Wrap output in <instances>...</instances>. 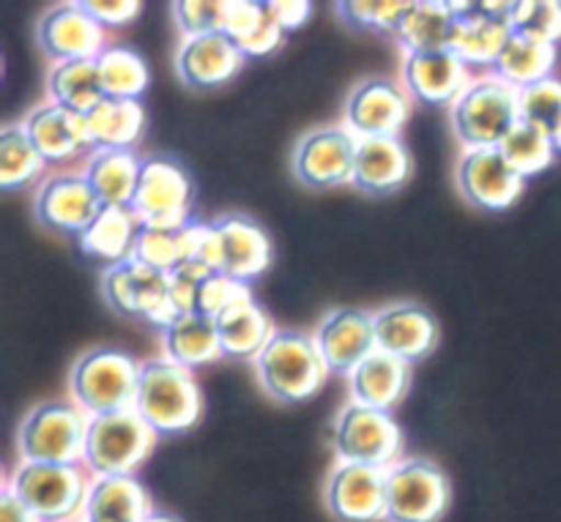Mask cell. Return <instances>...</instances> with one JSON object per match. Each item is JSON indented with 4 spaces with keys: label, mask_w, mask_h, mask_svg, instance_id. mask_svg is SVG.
Returning <instances> with one entry per match:
<instances>
[{
    "label": "cell",
    "mask_w": 561,
    "mask_h": 522,
    "mask_svg": "<svg viewBox=\"0 0 561 522\" xmlns=\"http://www.w3.org/2000/svg\"><path fill=\"white\" fill-rule=\"evenodd\" d=\"M327 507L343 522L387 518V468L337 463L327 479Z\"/></svg>",
    "instance_id": "ac0fdd59"
},
{
    "label": "cell",
    "mask_w": 561,
    "mask_h": 522,
    "mask_svg": "<svg viewBox=\"0 0 561 522\" xmlns=\"http://www.w3.org/2000/svg\"><path fill=\"white\" fill-rule=\"evenodd\" d=\"M316 345L327 361L329 372L351 375L370 353H376L373 315L359 306H340L329 312L316 328Z\"/></svg>",
    "instance_id": "ffe728a7"
},
{
    "label": "cell",
    "mask_w": 561,
    "mask_h": 522,
    "mask_svg": "<svg viewBox=\"0 0 561 522\" xmlns=\"http://www.w3.org/2000/svg\"><path fill=\"white\" fill-rule=\"evenodd\" d=\"M88 129L96 148H131L146 129V109L131 98H104L88 113Z\"/></svg>",
    "instance_id": "e575fe53"
},
{
    "label": "cell",
    "mask_w": 561,
    "mask_h": 522,
    "mask_svg": "<svg viewBox=\"0 0 561 522\" xmlns=\"http://www.w3.org/2000/svg\"><path fill=\"white\" fill-rule=\"evenodd\" d=\"M526 178L510 167L499 148H477L463 151L458 162L460 195L485 211H504L524 192Z\"/></svg>",
    "instance_id": "d6986e66"
},
{
    "label": "cell",
    "mask_w": 561,
    "mask_h": 522,
    "mask_svg": "<svg viewBox=\"0 0 561 522\" xmlns=\"http://www.w3.org/2000/svg\"><path fill=\"white\" fill-rule=\"evenodd\" d=\"M146 522H179L175 518H170V514H162V512H153L151 518H148Z\"/></svg>",
    "instance_id": "816d5d0a"
},
{
    "label": "cell",
    "mask_w": 561,
    "mask_h": 522,
    "mask_svg": "<svg viewBox=\"0 0 561 522\" xmlns=\"http://www.w3.org/2000/svg\"><path fill=\"white\" fill-rule=\"evenodd\" d=\"M400 77L411 98L422 104H438V107L458 102L469 82L474 80L453 49L405 55Z\"/></svg>",
    "instance_id": "7402d4cb"
},
{
    "label": "cell",
    "mask_w": 561,
    "mask_h": 522,
    "mask_svg": "<svg viewBox=\"0 0 561 522\" xmlns=\"http://www.w3.org/2000/svg\"><path fill=\"white\" fill-rule=\"evenodd\" d=\"M91 416L71 399H49L27 410L16 430L20 463L80 465L85 457Z\"/></svg>",
    "instance_id": "7a4b0ae2"
},
{
    "label": "cell",
    "mask_w": 561,
    "mask_h": 522,
    "mask_svg": "<svg viewBox=\"0 0 561 522\" xmlns=\"http://www.w3.org/2000/svg\"><path fill=\"white\" fill-rule=\"evenodd\" d=\"M247 299H252L250 285L239 282V279L228 277V274H211L201 285V293H197V312L217 321L219 315H225V312L233 310L236 304Z\"/></svg>",
    "instance_id": "ee69618b"
},
{
    "label": "cell",
    "mask_w": 561,
    "mask_h": 522,
    "mask_svg": "<svg viewBox=\"0 0 561 522\" xmlns=\"http://www.w3.org/2000/svg\"><path fill=\"white\" fill-rule=\"evenodd\" d=\"M157 432L135 408L91 416L82 465L91 476H135L153 452Z\"/></svg>",
    "instance_id": "52a82bcc"
},
{
    "label": "cell",
    "mask_w": 561,
    "mask_h": 522,
    "mask_svg": "<svg viewBox=\"0 0 561 522\" xmlns=\"http://www.w3.org/2000/svg\"><path fill=\"white\" fill-rule=\"evenodd\" d=\"M69 522H88V520H69Z\"/></svg>",
    "instance_id": "db71d44e"
},
{
    "label": "cell",
    "mask_w": 561,
    "mask_h": 522,
    "mask_svg": "<svg viewBox=\"0 0 561 522\" xmlns=\"http://www.w3.org/2000/svg\"><path fill=\"white\" fill-rule=\"evenodd\" d=\"M510 36H513L510 20L493 16L482 3H469L460 14L449 49L458 55L460 63L469 71L493 74V66L502 58Z\"/></svg>",
    "instance_id": "603a6c76"
},
{
    "label": "cell",
    "mask_w": 561,
    "mask_h": 522,
    "mask_svg": "<svg viewBox=\"0 0 561 522\" xmlns=\"http://www.w3.org/2000/svg\"><path fill=\"white\" fill-rule=\"evenodd\" d=\"M153 509L151 496L135 476H93L88 490V522H146Z\"/></svg>",
    "instance_id": "f1b7e54d"
},
{
    "label": "cell",
    "mask_w": 561,
    "mask_h": 522,
    "mask_svg": "<svg viewBox=\"0 0 561 522\" xmlns=\"http://www.w3.org/2000/svg\"><path fill=\"white\" fill-rule=\"evenodd\" d=\"M409 0H343L337 3V14L345 25L356 31H376L394 36L400 20H403Z\"/></svg>",
    "instance_id": "ab89813d"
},
{
    "label": "cell",
    "mask_w": 561,
    "mask_h": 522,
    "mask_svg": "<svg viewBox=\"0 0 561 522\" xmlns=\"http://www.w3.org/2000/svg\"><path fill=\"white\" fill-rule=\"evenodd\" d=\"M211 268H206L203 263H184V266L175 268L170 274V306L175 310V315H192L197 312V293H201V285L211 277Z\"/></svg>",
    "instance_id": "f6af8a7d"
},
{
    "label": "cell",
    "mask_w": 561,
    "mask_h": 522,
    "mask_svg": "<svg viewBox=\"0 0 561 522\" xmlns=\"http://www.w3.org/2000/svg\"><path fill=\"white\" fill-rule=\"evenodd\" d=\"M91 482V471L82 463H20L5 487L42 522H69L85 520Z\"/></svg>",
    "instance_id": "277c9868"
},
{
    "label": "cell",
    "mask_w": 561,
    "mask_h": 522,
    "mask_svg": "<svg viewBox=\"0 0 561 522\" xmlns=\"http://www.w3.org/2000/svg\"><path fill=\"white\" fill-rule=\"evenodd\" d=\"M559 49L557 44L540 42V38L520 36L513 33L504 47L502 58L493 66V77L504 80L513 88H529L535 82H542L551 77V71L557 69Z\"/></svg>",
    "instance_id": "836d02e7"
},
{
    "label": "cell",
    "mask_w": 561,
    "mask_h": 522,
    "mask_svg": "<svg viewBox=\"0 0 561 522\" xmlns=\"http://www.w3.org/2000/svg\"><path fill=\"white\" fill-rule=\"evenodd\" d=\"M82 9L107 31V27H121L135 20L142 5L137 0H85Z\"/></svg>",
    "instance_id": "7dc6e473"
},
{
    "label": "cell",
    "mask_w": 561,
    "mask_h": 522,
    "mask_svg": "<svg viewBox=\"0 0 561 522\" xmlns=\"http://www.w3.org/2000/svg\"><path fill=\"white\" fill-rule=\"evenodd\" d=\"M173 22L181 38L225 33L228 0H179L173 3Z\"/></svg>",
    "instance_id": "b9f144b4"
},
{
    "label": "cell",
    "mask_w": 561,
    "mask_h": 522,
    "mask_svg": "<svg viewBox=\"0 0 561 522\" xmlns=\"http://www.w3.org/2000/svg\"><path fill=\"white\" fill-rule=\"evenodd\" d=\"M135 410L157 436L192 430L203 414V394L195 372L164 356L142 361Z\"/></svg>",
    "instance_id": "6da1fadb"
},
{
    "label": "cell",
    "mask_w": 561,
    "mask_h": 522,
    "mask_svg": "<svg viewBox=\"0 0 561 522\" xmlns=\"http://www.w3.org/2000/svg\"><path fill=\"white\" fill-rule=\"evenodd\" d=\"M131 213L142 228L184 230L192 219V178L173 159H142Z\"/></svg>",
    "instance_id": "30bf717a"
},
{
    "label": "cell",
    "mask_w": 561,
    "mask_h": 522,
    "mask_svg": "<svg viewBox=\"0 0 561 522\" xmlns=\"http://www.w3.org/2000/svg\"><path fill=\"white\" fill-rule=\"evenodd\" d=\"M47 93L49 102L82 115H88L93 107H99L107 98L104 96L96 58L53 63V69L47 74Z\"/></svg>",
    "instance_id": "d6a6232c"
},
{
    "label": "cell",
    "mask_w": 561,
    "mask_h": 522,
    "mask_svg": "<svg viewBox=\"0 0 561 522\" xmlns=\"http://www.w3.org/2000/svg\"><path fill=\"white\" fill-rule=\"evenodd\" d=\"M411 153L400 137H376V140H359L356 151L354 186L367 195H387L400 189L409 181Z\"/></svg>",
    "instance_id": "4316f807"
},
{
    "label": "cell",
    "mask_w": 561,
    "mask_h": 522,
    "mask_svg": "<svg viewBox=\"0 0 561 522\" xmlns=\"http://www.w3.org/2000/svg\"><path fill=\"white\" fill-rule=\"evenodd\" d=\"M332 443L340 463L392 468L403 460V432L394 416L359 403H348L340 410L334 419Z\"/></svg>",
    "instance_id": "ba28073f"
},
{
    "label": "cell",
    "mask_w": 561,
    "mask_h": 522,
    "mask_svg": "<svg viewBox=\"0 0 561 522\" xmlns=\"http://www.w3.org/2000/svg\"><path fill=\"white\" fill-rule=\"evenodd\" d=\"M82 173L104 208H131L140 184L142 159L131 148H96L85 159Z\"/></svg>",
    "instance_id": "83f0119b"
},
{
    "label": "cell",
    "mask_w": 561,
    "mask_h": 522,
    "mask_svg": "<svg viewBox=\"0 0 561 522\" xmlns=\"http://www.w3.org/2000/svg\"><path fill=\"white\" fill-rule=\"evenodd\" d=\"M137 233H140V222L131 208H102V213L77 241L85 255L96 257L107 266H118L135 255Z\"/></svg>",
    "instance_id": "1f68e13d"
},
{
    "label": "cell",
    "mask_w": 561,
    "mask_h": 522,
    "mask_svg": "<svg viewBox=\"0 0 561 522\" xmlns=\"http://www.w3.org/2000/svg\"><path fill=\"white\" fill-rule=\"evenodd\" d=\"M257 378L277 403H305L316 397L329 378V367L316 337L305 332H277L255 359Z\"/></svg>",
    "instance_id": "3957f363"
},
{
    "label": "cell",
    "mask_w": 561,
    "mask_h": 522,
    "mask_svg": "<svg viewBox=\"0 0 561 522\" xmlns=\"http://www.w3.org/2000/svg\"><path fill=\"white\" fill-rule=\"evenodd\" d=\"M266 3H257V0H228V22H225V36H230L233 42L244 38L247 33L255 31V25L261 22Z\"/></svg>",
    "instance_id": "c3c4849f"
},
{
    "label": "cell",
    "mask_w": 561,
    "mask_h": 522,
    "mask_svg": "<svg viewBox=\"0 0 561 522\" xmlns=\"http://www.w3.org/2000/svg\"><path fill=\"white\" fill-rule=\"evenodd\" d=\"M102 290L107 304L118 315L142 317L162 332L179 317L170 306V274L140 260H126L104 268Z\"/></svg>",
    "instance_id": "8fae6325"
},
{
    "label": "cell",
    "mask_w": 561,
    "mask_h": 522,
    "mask_svg": "<svg viewBox=\"0 0 561 522\" xmlns=\"http://www.w3.org/2000/svg\"><path fill=\"white\" fill-rule=\"evenodd\" d=\"M518 120V88L493 74L474 77L463 96L453 104L455 135L466 151L499 148Z\"/></svg>",
    "instance_id": "8992f818"
},
{
    "label": "cell",
    "mask_w": 561,
    "mask_h": 522,
    "mask_svg": "<svg viewBox=\"0 0 561 522\" xmlns=\"http://www.w3.org/2000/svg\"><path fill=\"white\" fill-rule=\"evenodd\" d=\"M33 208L42 228L80 239L104 206L88 184L85 173H55L38 186Z\"/></svg>",
    "instance_id": "4fadbf2b"
},
{
    "label": "cell",
    "mask_w": 561,
    "mask_h": 522,
    "mask_svg": "<svg viewBox=\"0 0 561 522\" xmlns=\"http://www.w3.org/2000/svg\"><path fill=\"white\" fill-rule=\"evenodd\" d=\"M466 5L469 3H453V0H409L394 38L405 55L449 49Z\"/></svg>",
    "instance_id": "d4e9b609"
},
{
    "label": "cell",
    "mask_w": 561,
    "mask_h": 522,
    "mask_svg": "<svg viewBox=\"0 0 561 522\" xmlns=\"http://www.w3.org/2000/svg\"><path fill=\"white\" fill-rule=\"evenodd\" d=\"M414 98L403 85L392 80H365L354 88L345 104V126L359 140L400 137L409 124Z\"/></svg>",
    "instance_id": "5bb4252c"
},
{
    "label": "cell",
    "mask_w": 561,
    "mask_h": 522,
    "mask_svg": "<svg viewBox=\"0 0 561 522\" xmlns=\"http://www.w3.org/2000/svg\"><path fill=\"white\" fill-rule=\"evenodd\" d=\"M0 522H42L9 487H3V496H0Z\"/></svg>",
    "instance_id": "f907efd6"
},
{
    "label": "cell",
    "mask_w": 561,
    "mask_h": 522,
    "mask_svg": "<svg viewBox=\"0 0 561 522\" xmlns=\"http://www.w3.org/2000/svg\"><path fill=\"white\" fill-rule=\"evenodd\" d=\"M510 27L520 36L540 38V42H561V3L557 0H520L510 11Z\"/></svg>",
    "instance_id": "60d3db41"
},
{
    "label": "cell",
    "mask_w": 561,
    "mask_h": 522,
    "mask_svg": "<svg viewBox=\"0 0 561 522\" xmlns=\"http://www.w3.org/2000/svg\"><path fill=\"white\" fill-rule=\"evenodd\" d=\"M214 228L222 241V274L250 285L272 266V239L250 217L228 213V217H219Z\"/></svg>",
    "instance_id": "cb8c5ba5"
},
{
    "label": "cell",
    "mask_w": 561,
    "mask_h": 522,
    "mask_svg": "<svg viewBox=\"0 0 561 522\" xmlns=\"http://www.w3.org/2000/svg\"><path fill=\"white\" fill-rule=\"evenodd\" d=\"M22 126L47 164H71L96 151L91 129H88V115L66 109L55 102L36 104L25 115Z\"/></svg>",
    "instance_id": "2e32d148"
},
{
    "label": "cell",
    "mask_w": 561,
    "mask_h": 522,
    "mask_svg": "<svg viewBox=\"0 0 561 522\" xmlns=\"http://www.w3.org/2000/svg\"><path fill=\"white\" fill-rule=\"evenodd\" d=\"M217 334L219 345H222V356L255 361L266 350V345L272 343L277 328H274L272 317L255 304V299H247L217 317Z\"/></svg>",
    "instance_id": "4dcf8cb0"
},
{
    "label": "cell",
    "mask_w": 561,
    "mask_h": 522,
    "mask_svg": "<svg viewBox=\"0 0 561 522\" xmlns=\"http://www.w3.org/2000/svg\"><path fill=\"white\" fill-rule=\"evenodd\" d=\"M285 42V31L279 27V22L274 20L272 11H263L261 22L255 25V31L247 33L244 38H239V49L244 53V58H263V55H272L277 53L279 44Z\"/></svg>",
    "instance_id": "bcb514c9"
},
{
    "label": "cell",
    "mask_w": 561,
    "mask_h": 522,
    "mask_svg": "<svg viewBox=\"0 0 561 522\" xmlns=\"http://www.w3.org/2000/svg\"><path fill=\"white\" fill-rule=\"evenodd\" d=\"M376 348L414 367L438 345V321L427 306L414 301L389 304L373 315Z\"/></svg>",
    "instance_id": "e0dca14e"
},
{
    "label": "cell",
    "mask_w": 561,
    "mask_h": 522,
    "mask_svg": "<svg viewBox=\"0 0 561 522\" xmlns=\"http://www.w3.org/2000/svg\"><path fill=\"white\" fill-rule=\"evenodd\" d=\"M453 498L447 474L427 457H403L387 468L389 522H438Z\"/></svg>",
    "instance_id": "9c48e42d"
},
{
    "label": "cell",
    "mask_w": 561,
    "mask_h": 522,
    "mask_svg": "<svg viewBox=\"0 0 561 522\" xmlns=\"http://www.w3.org/2000/svg\"><path fill=\"white\" fill-rule=\"evenodd\" d=\"M38 47L53 63L99 58L107 49V31L82 9V3H58L38 20Z\"/></svg>",
    "instance_id": "9a60e30c"
},
{
    "label": "cell",
    "mask_w": 561,
    "mask_h": 522,
    "mask_svg": "<svg viewBox=\"0 0 561 522\" xmlns=\"http://www.w3.org/2000/svg\"><path fill=\"white\" fill-rule=\"evenodd\" d=\"M266 5L285 33L299 31V27L305 25L312 14V5L307 3V0H272V3H266Z\"/></svg>",
    "instance_id": "681fc988"
},
{
    "label": "cell",
    "mask_w": 561,
    "mask_h": 522,
    "mask_svg": "<svg viewBox=\"0 0 561 522\" xmlns=\"http://www.w3.org/2000/svg\"><path fill=\"white\" fill-rule=\"evenodd\" d=\"M140 364L118 348H93L75 361L69 375L71 403L88 416L135 408Z\"/></svg>",
    "instance_id": "5b68a950"
},
{
    "label": "cell",
    "mask_w": 561,
    "mask_h": 522,
    "mask_svg": "<svg viewBox=\"0 0 561 522\" xmlns=\"http://www.w3.org/2000/svg\"><path fill=\"white\" fill-rule=\"evenodd\" d=\"M192 224V222H190ZM186 224V228H190ZM184 230H153V228H142L137 233V244H135V255L131 260H140L146 266L159 268L164 274H173L175 268L190 263V235Z\"/></svg>",
    "instance_id": "f35d334b"
},
{
    "label": "cell",
    "mask_w": 561,
    "mask_h": 522,
    "mask_svg": "<svg viewBox=\"0 0 561 522\" xmlns=\"http://www.w3.org/2000/svg\"><path fill=\"white\" fill-rule=\"evenodd\" d=\"M244 60L239 44L225 33L181 38L175 49V71L181 82L195 91H211L230 82L241 71Z\"/></svg>",
    "instance_id": "44dd1931"
},
{
    "label": "cell",
    "mask_w": 561,
    "mask_h": 522,
    "mask_svg": "<svg viewBox=\"0 0 561 522\" xmlns=\"http://www.w3.org/2000/svg\"><path fill=\"white\" fill-rule=\"evenodd\" d=\"M359 137L348 126H321L296 142L294 173L310 189L354 184Z\"/></svg>",
    "instance_id": "7c38bea8"
},
{
    "label": "cell",
    "mask_w": 561,
    "mask_h": 522,
    "mask_svg": "<svg viewBox=\"0 0 561 522\" xmlns=\"http://www.w3.org/2000/svg\"><path fill=\"white\" fill-rule=\"evenodd\" d=\"M499 151H502V156L507 159L515 173L529 178V175L548 170V164L557 156V142H553L551 131L520 118L515 129L504 137Z\"/></svg>",
    "instance_id": "74e56055"
},
{
    "label": "cell",
    "mask_w": 561,
    "mask_h": 522,
    "mask_svg": "<svg viewBox=\"0 0 561 522\" xmlns=\"http://www.w3.org/2000/svg\"><path fill=\"white\" fill-rule=\"evenodd\" d=\"M518 104L520 118L542 126V129L553 135L561 124V80L548 77V80L535 82V85L520 88Z\"/></svg>",
    "instance_id": "7bdbcfd3"
},
{
    "label": "cell",
    "mask_w": 561,
    "mask_h": 522,
    "mask_svg": "<svg viewBox=\"0 0 561 522\" xmlns=\"http://www.w3.org/2000/svg\"><path fill=\"white\" fill-rule=\"evenodd\" d=\"M96 63L99 74H102L104 96L140 102L151 74H148L146 60H142L135 49L121 47V44H107V49L96 58Z\"/></svg>",
    "instance_id": "8d00e7d4"
},
{
    "label": "cell",
    "mask_w": 561,
    "mask_h": 522,
    "mask_svg": "<svg viewBox=\"0 0 561 522\" xmlns=\"http://www.w3.org/2000/svg\"><path fill=\"white\" fill-rule=\"evenodd\" d=\"M553 142H557V151H561V124H559V129L553 131Z\"/></svg>",
    "instance_id": "f5cc1de1"
},
{
    "label": "cell",
    "mask_w": 561,
    "mask_h": 522,
    "mask_svg": "<svg viewBox=\"0 0 561 522\" xmlns=\"http://www.w3.org/2000/svg\"><path fill=\"white\" fill-rule=\"evenodd\" d=\"M162 350L164 359L175 361V364L186 367V370L192 372H195L197 367L214 364V361L222 359L217 321L201 315V312L175 317V321L162 332Z\"/></svg>",
    "instance_id": "f546056e"
},
{
    "label": "cell",
    "mask_w": 561,
    "mask_h": 522,
    "mask_svg": "<svg viewBox=\"0 0 561 522\" xmlns=\"http://www.w3.org/2000/svg\"><path fill=\"white\" fill-rule=\"evenodd\" d=\"M411 378H414L411 364L383 353V350H376L348 375L351 403L392 414L409 394Z\"/></svg>",
    "instance_id": "484cf974"
},
{
    "label": "cell",
    "mask_w": 561,
    "mask_h": 522,
    "mask_svg": "<svg viewBox=\"0 0 561 522\" xmlns=\"http://www.w3.org/2000/svg\"><path fill=\"white\" fill-rule=\"evenodd\" d=\"M47 167L49 164L33 146L25 126H3V131H0V186L5 192L33 184L36 178H42Z\"/></svg>",
    "instance_id": "d590c367"
}]
</instances>
